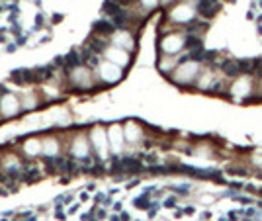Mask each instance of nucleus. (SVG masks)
Returning <instances> with one entry per match:
<instances>
[{
    "mask_svg": "<svg viewBox=\"0 0 262 221\" xmlns=\"http://www.w3.org/2000/svg\"><path fill=\"white\" fill-rule=\"evenodd\" d=\"M196 10L203 18H213V14L219 12V2L217 0H198L196 2Z\"/></svg>",
    "mask_w": 262,
    "mask_h": 221,
    "instance_id": "f257e3e1",
    "label": "nucleus"
},
{
    "mask_svg": "<svg viewBox=\"0 0 262 221\" xmlns=\"http://www.w3.org/2000/svg\"><path fill=\"white\" fill-rule=\"evenodd\" d=\"M192 16H194V10H192L190 4H182V6H178V8L174 10V18L176 20L188 22V20H192Z\"/></svg>",
    "mask_w": 262,
    "mask_h": 221,
    "instance_id": "f03ea898",
    "label": "nucleus"
},
{
    "mask_svg": "<svg viewBox=\"0 0 262 221\" xmlns=\"http://www.w3.org/2000/svg\"><path fill=\"white\" fill-rule=\"evenodd\" d=\"M2 108H4V114L12 115V114L18 110V102L14 100L12 96H8V98H4V102H2Z\"/></svg>",
    "mask_w": 262,
    "mask_h": 221,
    "instance_id": "7ed1b4c3",
    "label": "nucleus"
},
{
    "mask_svg": "<svg viewBox=\"0 0 262 221\" xmlns=\"http://www.w3.org/2000/svg\"><path fill=\"white\" fill-rule=\"evenodd\" d=\"M223 71H225V75H229V76H237L239 72H241V69H239V63H235V61H225Z\"/></svg>",
    "mask_w": 262,
    "mask_h": 221,
    "instance_id": "20e7f679",
    "label": "nucleus"
},
{
    "mask_svg": "<svg viewBox=\"0 0 262 221\" xmlns=\"http://www.w3.org/2000/svg\"><path fill=\"white\" fill-rule=\"evenodd\" d=\"M94 139H96L98 151L102 153V157H104V155H106V139H104V133H102V131H94Z\"/></svg>",
    "mask_w": 262,
    "mask_h": 221,
    "instance_id": "39448f33",
    "label": "nucleus"
},
{
    "mask_svg": "<svg viewBox=\"0 0 262 221\" xmlns=\"http://www.w3.org/2000/svg\"><path fill=\"white\" fill-rule=\"evenodd\" d=\"M108 55H110L112 59H118V61H123V63H125V53H121V51H114V49H110V51H108Z\"/></svg>",
    "mask_w": 262,
    "mask_h": 221,
    "instance_id": "423d86ee",
    "label": "nucleus"
},
{
    "mask_svg": "<svg viewBox=\"0 0 262 221\" xmlns=\"http://www.w3.org/2000/svg\"><path fill=\"white\" fill-rule=\"evenodd\" d=\"M112 139H114V141H112V143H114V149L119 151V147H121V137H119V133H118L115 129L112 131Z\"/></svg>",
    "mask_w": 262,
    "mask_h": 221,
    "instance_id": "0eeeda50",
    "label": "nucleus"
},
{
    "mask_svg": "<svg viewBox=\"0 0 262 221\" xmlns=\"http://www.w3.org/2000/svg\"><path fill=\"white\" fill-rule=\"evenodd\" d=\"M115 41H118L121 47H127V45H129V37H127V35H118V37H115Z\"/></svg>",
    "mask_w": 262,
    "mask_h": 221,
    "instance_id": "6e6552de",
    "label": "nucleus"
},
{
    "mask_svg": "<svg viewBox=\"0 0 262 221\" xmlns=\"http://www.w3.org/2000/svg\"><path fill=\"white\" fill-rule=\"evenodd\" d=\"M254 72L256 76H262V61H254Z\"/></svg>",
    "mask_w": 262,
    "mask_h": 221,
    "instance_id": "1a4fd4ad",
    "label": "nucleus"
},
{
    "mask_svg": "<svg viewBox=\"0 0 262 221\" xmlns=\"http://www.w3.org/2000/svg\"><path fill=\"white\" fill-rule=\"evenodd\" d=\"M143 2V6H147V8H153V6L157 4V0H141Z\"/></svg>",
    "mask_w": 262,
    "mask_h": 221,
    "instance_id": "9d476101",
    "label": "nucleus"
},
{
    "mask_svg": "<svg viewBox=\"0 0 262 221\" xmlns=\"http://www.w3.org/2000/svg\"><path fill=\"white\" fill-rule=\"evenodd\" d=\"M164 2H170V0H164Z\"/></svg>",
    "mask_w": 262,
    "mask_h": 221,
    "instance_id": "9b49d317",
    "label": "nucleus"
}]
</instances>
